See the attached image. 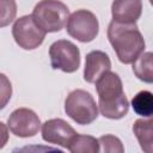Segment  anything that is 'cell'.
I'll return each instance as SVG.
<instances>
[{"label": "cell", "mask_w": 153, "mask_h": 153, "mask_svg": "<svg viewBox=\"0 0 153 153\" xmlns=\"http://www.w3.org/2000/svg\"><path fill=\"white\" fill-rule=\"evenodd\" d=\"M94 84L98 93V108L100 114L109 120H120L124 117L129 110V102L123 91V84L118 74L106 71Z\"/></svg>", "instance_id": "6da1fadb"}, {"label": "cell", "mask_w": 153, "mask_h": 153, "mask_svg": "<svg viewBox=\"0 0 153 153\" xmlns=\"http://www.w3.org/2000/svg\"><path fill=\"white\" fill-rule=\"evenodd\" d=\"M106 35L117 59L124 65L133 63L145 50V39L136 23H118L111 20Z\"/></svg>", "instance_id": "7a4b0ae2"}, {"label": "cell", "mask_w": 153, "mask_h": 153, "mask_svg": "<svg viewBox=\"0 0 153 153\" xmlns=\"http://www.w3.org/2000/svg\"><path fill=\"white\" fill-rule=\"evenodd\" d=\"M31 16L45 32H59L67 23L69 10L60 0H41L33 7Z\"/></svg>", "instance_id": "3957f363"}, {"label": "cell", "mask_w": 153, "mask_h": 153, "mask_svg": "<svg viewBox=\"0 0 153 153\" xmlns=\"http://www.w3.org/2000/svg\"><path fill=\"white\" fill-rule=\"evenodd\" d=\"M66 114L78 124H91L98 117V105L92 94L85 90L72 91L65 100Z\"/></svg>", "instance_id": "277c9868"}, {"label": "cell", "mask_w": 153, "mask_h": 153, "mask_svg": "<svg viewBox=\"0 0 153 153\" xmlns=\"http://www.w3.org/2000/svg\"><path fill=\"white\" fill-rule=\"evenodd\" d=\"M67 33L81 43L92 42L99 32V23L94 13L88 10H76L66 23Z\"/></svg>", "instance_id": "5b68a950"}, {"label": "cell", "mask_w": 153, "mask_h": 153, "mask_svg": "<svg viewBox=\"0 0 153 153\" xmlns=\"http://www.w3.org/2000/svg\"><path fill=\"white\" fill-rule=\"evenodd\" d=\"M49 57L51 67L65 73H74L80 67V50L67 39L55 41L49 48Z\"/></svg>", "instance_id": "8992f818"}, {"label": "cell", "mask_w": 153, "mask_h": 153, "mask_svg": "<svg viewBox=\"0 0 153 153\" xmlns=\"http://www.w3.org/2000/svg\"><path fill=\"white\" fill-rule=\"evenodd\" d=\"M45 35L47 32L36 24L31 14L16 19L12 26V36L16 43L25 50L38 48L43 43Z\"/></svg>", "instance_id": "52a82bcc"}, {"label": "cell", "mask_w": 153, "mask_h": 153, "mask_svg": "<svg viewBox=\"0 0 153 153\" xmlns=\"http://www.w3.org/2000/svg\"><path fill=\"white\" fill-rule=\"evenodd\" d=\"M7 127L11 133L18 137H31L38 133L41 128V120L33 110L19 108L10 115Z\"/></svg>", "instance_id": "ba28073f"}, {"label": "cell", "mask_w": 153, "mask_h": 153, "mask_svg": "<svg viewBox=\"0 0 153 153\" xmlns=\"http://www.w3.org/2000/svg\"><path fill=\"white\" fill-rule=\"evenodd\" d=\"M76 131L62 118H51L42 124V139L51 145L68 148Z\"/></svg>", "instance_id": "9c48e42d"}, {"label": "cell", "mask_w": 153, "mask_h": 153, "mask_svg": "<svg viewBox=\"0 0 153 153\" xmlns=\"http://www.w3.org/2000/svg\"><path fill=\"white\" fill-rule=\"evenodd\" d=\"M111 69V61L108 54L102 50H92L86 55L84 79L88 84H94L96 80L106 71Z\"/></svg>", "instance_id": "30bf717a"}, {"label": "cell", "mask_w": 153, "mask_h": 153, "mask_svg": "<svg viewBox=\"0 0 153 153\" xmlns=\"http://www.w3.org/2000/svg\"><path fill=\"white\" fill-rule=\"evenodd\" d=\"M142 13V0H114L111 4L112 20L136 23Z\"/></svg>", "instance_id": "8fae6325"}, {"label": "cell", "mask_w": 153, "mask_h": 153, "mask_svg": "<svg viewBox=\"0 0 153 153\" xmlns=\"http://www.w3.org/2000/svg\"><path fill=\"white\" fill-rule=\"evenodd\" d=\"M152 118L147 117L139 118L133 124V131L140 143V147L143 152L151 153L153 149V131H152Z\"/></svg>", "instance_id": "7c38bea8"}, {"label": "cell", "mask_w": 153, "mask_h": 153, "mask_svg": "<svg viewBox=\"0 0 153 153\" xmlns=\"http://www.w3.org/2000/svg\"><path fill=\"white\" fill-rule=\"evenodd\" d=\"M153 54L151 51L141 53L135 61L133 62V72L137 79L143 82L152 84L153 82V63H152Z\"/></svg>", "instance_id": "4fadbf2b"}, {"label": "cell", "mask_w": 153, "mask_h": 153, "mask_svg": "<svg viewBox=\"0 0 153 153\" xmlns=\"http://www.w3.org/2000/svg\"><path fill=\"white\" fill-rule=\"evenodd\" d=\"M68 151L72 153H96L99 152L98 139L91 135H81L75 134V136L71 140L68 145Z\"/></svg>", "instance_id": "5bb4252c"}, {"label": "cell", "mask_w": 153, "mask_h": 153, "mask_svg": "<svg viewBox=\"0 0 153 153\" xmlns=\"http://www.w3.org/2000/svg\"><path fill=\"white\" fill-rule=\"evenodd\" d=\"M131 106L136 115L142 117H152L153 114V94L149 91H140L131 99Z\"/></svg>", "instance_id": "9a60e30c"}, {"label": "cell", "mask_w": 153, "mask_h": 153, "mask_svg": "<svg viewBox=\"0 0 153 153\" xmlns=\"http://www.w3.org/2000/svg\"><path fill=\"white\" fill-rule=\"evenodd\" d=\"M17 14L16 0H0V27L10 25Z\"/></svg>", "instance_id": "2e32d148"}, {"label": "cell", "mask_w": 153, "mask_h": 153, "mask_svg": "<svg viewBox=\"0 0 153 153\" xmlns=\"http://www.w3.org/2000/svg\"><path fill=\"white\" fill-rule=\"evenodd\" d=\"M99 152L105 153H123L124 147L121 140L115 135H103L98 139Z\"/></svg>", "instance_id": "e0dca14e"}, {"label": "cell", "mask_w": 153, "mask_h": 153, "mask_svg": "<svg viewBox=\"0 0 153 153\" xmlns=\"http://www.w3.org/2000/svg\"><path fill=\"white\" fill-rule=\"evenodd\" d=\"M11 97H12V84L4 73H0V110H2L8 104Z\"/></svg>", "instance_id": "ac0fdd59"}, {"label": "cell", "mask_w": 153, "mask_h": 153, "mask_svg": "<svg viewBox=\"0 0 153 153\" xmlns=\"http://www.w3.org/2000/svg\"><path fill=\"white\" fill-rule=\"evenodd\" d=\"M8 142V127L0 122V149H2Z\"/></svg>", "instance_id": "d6986e66"}]
</instances>
